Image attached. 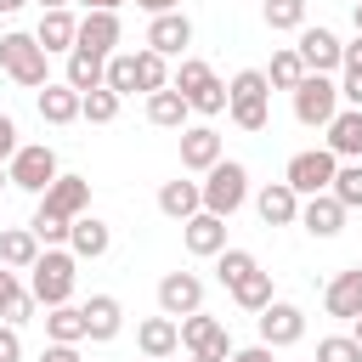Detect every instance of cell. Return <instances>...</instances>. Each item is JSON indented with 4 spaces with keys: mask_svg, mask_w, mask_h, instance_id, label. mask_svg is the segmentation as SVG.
Wrapping results in <instances>:
<instances>
[{
    "mask_svg": "<svg viewBox=\"0 0 362 362\" xmlns=\"http://www.w3.org/2000/svg\"><path fill=\"white\" fill-rule=\"evenodd\" d=\"M74 283H79V260L68 249H40V260L28 266V294L34 305H68L74 300Z\"/></svg>",
    "mask_w": 362,
    "mask_h": 362,
    "instance_id": "obj_1",
    "label": "cell"
},
{
    "mask_svg": "<svg viewBox=\"0 0 362 362\" xmlns=\"http://www.w3.org/2000/svg\"><path fill=\"white\" fill-rule=\"evenodd\" d=\"M226 119L238 130H266L272 124V85H266L260 68L232 74V85H226Z\"/></svg>",
    "mask_w": 362,
    "mask_h": 362,
    "instance_id": "obj_2",
    "label": "cell"
},
{
    "mask_svg": "<svg viewBox=\"0 0 362 362\" xmlns=\"http://www.w3.org/2000/svg\"><path fill=\"white\" fill-rule=\"evenodd\" d=\"M170 90H181V102H187L192 113H204V119L226 113V85L215 79V68H209L204 57H181V68L170 74Z\"/></svg>",
    "mask_w": 362,
    "mask_h": 362,
    "instance_id": "obj_3",
    "label": "cell"
},
{
    "mask_svg": "<svg viewBox=\"0 0 362 362\" xmlns=\"http://www.w3.org/2000/svg\"><path fill=\"white\" fill-rule=\"evenodd\" d=\"M0 68H6V79H17L23 90H40V85H51L45 51H40V40H34V34H23V28L0 34Z\"/></svg>",
    "mask_w": 362,
    "mask_h": 362,
    "instance_id": "obj_4",
    "label": "cell"
},
{
    "mask_svg": "<svg viewBox=\"0 0 362 362\" xmlns=\"http://www.w3.org/2000/svg\"><path fill=\"white\" fill-rule=\"evenodd\" d=\"M198 192H204V209H209V215L232 221V215L249 204V170H243L238 158H221V164L198 181Z\"/></svg>",
    "mask_w": 362,
    "mask_h": 362,
    "instance_id": "obj_5",
    "label": "cell"
},
{
    "mask_svg": "<svg viewBox=\"0 0 362 362\" xmlns=\"http://www.w3.org/2000/svg\"><path fill=\"white\" fill-rule=\"evenodd\" d=\"M288 96H294V119H300L305 130H328V119L339 113V85H334L328 74H305Z\"/></svg>",
    "mask_w": 362,
    "mask_h": 362,
    "instance_id": "obj_6",
    "label": "cell"
},
{
    "mask_svg": "<svg viewBox=\"0 0 362 362\" xmlns=\"http://www.w3.org/2000/svg\"><path fill=\"white\" fill-rule=\"evenodd\" d=\"M6 175H11L17 192H34V198H40L62 170H57V153H51L45 141H23V147L11 153V164H6Z\"/></svg>",
    "mask_w": 362,
    "mask_h": 362,
    "instance_id": "obj_7",
    "label": "cell"
},
{
    "mask_svg": "<svg viewBox=\"0 0 362 362\" xmlns=\"http://www.w3.org/2000/svg\"><path fill=\"white\" fill-rule=\"evenodd\" d=\"M175 328H181V351H187V356H204V362H226V356H232V334H226L221 317L192 311V317H181Z\"/></svg>",
    "mask_w": 362,
    "mask_h": 362,
    "instance_id": "obj_8",
    "label": "cell"
},
{
    "mask_svg": "<svg viewBox=\"0 0 362 362\" xmlns=\"http://www.w3.org/2000/svg\"><path fill=\"white\" fill-rule=\"evenodd\" d=\"M334 170H339V158H334L328 147H305V153H294V158H288L283 181L294 187V198H317V192H328Z\"/></svg>",
    "mask_w": 362,
    "mask_h": 362,
    "instance_id": "obj_9",
    "label": "cell"
},
{
    "mask_svg": "<svg viewBox=\"0 0 362 362\" xmlns=\"http://www.w3.org/2000/svg\"><path fill=\"white\" fill-rule=\"evenodd\" d=\"M119 40H124V23H119V11H85L79 17V34H74V51H85V57H113L119 51Z\"/></svg>",
    "mask_w": 362,
    "mask_h": 362,
    "instance_id": "obj_10",
    "label": "cell"
},
{
    "mask_svg": "<svg viewBox=\"0 0 362 362\" xmlns=\"http://www.w3.org/2000/svg\"><path fill=\"white\" fill-rule=\"evenodd\" d=\"M158 311L164 317H192V311H204V277L198 272H164L158 277Z\"/></svg>",
    "mask_w": 362,
    "mask_h": 362,
    "instance_id": "obj_11",
    "label": "cell"
},
{
    "mask_svg": "<svg viewBox=\"0 0 362 362\" xmlns=\"http://www.w3.org/2000/svg\"><path fill=\"white\" fill-rule=\"evenodd\" d=\"M305 339V311L288 305V300H272L260 311V345L266 351H283V345H300Z\"/></svg>",
    "mask_w": 362,
    "mask_h": 362,
    "instance_id": "obj_12",
    "label": "cell"
},
{
    "mask_svg": "<svg viewBox=\"0 0 362 362\" xmlns=\"http://www.w3.org/2000/svg\"><path fill=\"white\" fill-rule=\"evenodd\" d=\"M40 209L57 215V221H79L90 209V181L85 175H57L45 192H40Z\"/></svg>",
    "mask_w": 362,
    "mask_h": 362,
    "instance_id": "obj_13",
    "label": "cell"
},
{
    "mask_svg": "<svg viewBox=\"0 0 362 362\" xmlns=\"http://www.w3.org/2000/svg\"><path fill=\"white\" fill-rule=\"evenodd\" d=\"M294 51H300L305 74H334V68H339V57H345L339 34H334V28H311V23L300 28V45H294Z\"/></svg>",
    "mask_w": 362,
    "mask_h": 362,
    "instance_id": "obj_14",
    "label": "cell"
},
{
    "mask_svg": "<svg viewBox=\"0 0 362 362\" xmlns=\"http://www.w3.org/2000/svg\"><path fill=\"white\" fill-rule=\"evenodd\" d=\"M221 158H226V153H221V136H215V124H187V130H181V170H198V175H209Z\"/></svg>",
    "mask_w": 362,
    "mask_h": 362,
    "instance_id": "obj_15",
    "label": "cell"
},
{
    "mask_svg": "<svg viewBox=\"0 0 362 362\" xmlns=\"http://www.w3.org/2000/svg\"><path fill=\"white\" fill-rule=\"evenodd\" d=\"M181 243H187V255L215 260V255L226 249V221H221V215H209V209H198L192 221H181Z\"/></svg>",
    "mask_w": 362,
    "mask_h": 362,
    "instance_id": "obj_16",
    "label": "cell"
},
{
    "mask_svg": "<svg viewBox=\"0 0 362 362\" xmlns=\"http://www.w3.org/2000/svg\"><path fill=\"white\" fill-rule=\"evenodd\" d=\"M187 45H192V17H187V11H164V17L147 23V51H158V57H181Z\"/></svg>",
    "mask_w": 362,
    "mask_h": 362,
    "instance_id": "obj_17",
    "label": "cell"
},
{
    "mask_svg": "<svg viewBox=\"0 0 362 362\" xmlns=\"http://www.w3.org/2000/svg\"><path fill=\"white\" fill-rule=\"evenodd\" d=\"M79 311H85V339H90V345L119 339V328H124V305H119L113 294H90Z\"/></svg>",
    "mask_w": 362,
    "mask_h": 362,
    "instance_id": "obj_18",
    "label": "cell"
},
{
    "mask_svg": "<svg viewBox=\"0 0 362 362\" xmlns=\"http://www.w3.org/2000/svg\"><path fill=\"white\" fill-rule=\"evenodd\" d=\"M136 345H141V356L147 362H170L175 351H181V328H175V317H147L141 328H136Z\"/></svg>",
    "mask_w": 362,
    "mask_h": 362,
    "instance_id": "obj_19",
    "label": "cell"
},
{
    "mask_svg": "<svg viewBox=\"0 0 362 362\" xmlns=\"http://www.w3.org/2000/svg\"><path fill=\"white\" fill-rule=\"evenodd\" d=\"M255 209H260L266 226H294V221H300V198H294L288 181H266V187L255 192Z\"/></svg>",
    "mask_w": 362,
    "mask_h": 362,
    "instance_id": "obj_20",
    "label": "cell"
},
{
    "mask_svg": "<svg viewBox=\"0 0 362 362\" xmlns=\"http://www.w3.org/2000/svg\"><path fill=\"white\" fill-rule=\"evenodd\" d=\"M113 249V232H107V221H96V215H79L74 226H68V255L74 260H102Z\"/></svg>",
    "mask_w": 362,
    "mask_h": 362,
    "instance_id": "obj_21",
    "label": "cell"
},
{
    "mask_svg": "<svg viewBox=\"0 0 362 362\" xmlns=\"http://www.w3.org/2000/svg\"><path fill=\"white\" fill-rule=\"evenodd\" d=\"M328 153H334L339 164L362 158V107H339V113L328 119Z\"/></svg>",
    "mask_w": 362,
    "mask_h": 362,
    "instance_id": "obj_22",
    "label": "cell"
},
{
    "mask_svg": "<svg viewBox=\"0 0 362 362\" xmlns=\"http://www.w3.org/2000/svg\"><path fill=\"white\" fill-rule=\"evenodd\" d=\"M322 311L328 317H362V266H351V272H339L328 288H322Z\"/></svg>",
    "mask_w": 362,
    "mask_h": 362,
    "instance_id": "obj_23",
    "label": "cell"
},
{
    "mask_svg": "<svg viewBox=\"0 0 362 362\" xmlns=\"http://www.w3.org/2000/svg\"><path fill=\"white\" fill-rule=\"evenodd\" d=\"M300 226H305L311 238H339V232H345V209H339L328 192L300 198Z\"/></svg>",
    "mask_w": 362,
    "mask_h": 362,
    "instance_id": "obj_24",
    "label": "cell"
},
{
    "mask_svg": "<svg viewBox=\"0 0 362 362\" xmlns=\"http://www.w3.org/2000/svg\"><path fill=\"white\" fill-rule=\"evenodd\" d=\"M74 34H79V17L62 6V11H40V28H34V40H40V51L51 57V51H74Z\"/></svg>",
    "mask_w": 362,
    "mask_h": 362,
    "instance_id": "obj_25",
    "label": "cell"
},
{
    "mask_svg": "<svg viewBox=\"0 0 362 362\" xmlns=\"http://www.w3.org/2000/svg\"><path fill=\"white\" fill-rule=\"evenodd\" d=\"M40 119H45V124H74V119H79V90L62 85V79L40 85Z\"/></svg>",
    "mask_w": 362,
    "mask_h": 362,
    "instance_id": "obj_26",
    "label": "cell"
},
{
    "mask_svg": "<svg viewBox=\"0 0 362 362\" xmlns=\"http://www.w3.org/2000/svg\"><path fill=\"white\" fill-rule=\"evenodd\" d=\"M34 260H40V238L28 226H6L0 232V266L6 272H28Z\"/></svg>",
    "mask_w": 362,
    "mask_h": 362,
    "instance_id": "obj_27",
    "label": "cell"
},
{
    "mask_svg": "<svg viewBox=\"0 0 362 362\" xmlns=\"http://www.w3.org/2000/svg\"><path fill=\"white\" fill-rule=\"evenodd\" d=\"M158 209H164L170 221H192V215L204 209L198 181H164V187H158Z\"/></svg>",
    "mask_w": 362,
    "mask_h": 362,
    "instance_id": "obj_28",
    "label": "cell"
},
{
    "mask_svg": "<svg viewBox=\"0 0 362 362\" xmlns=\"http://www.w3.org/2000/svg\"><path fill=\"white\" fill-rule=\"evenodd\" d=\"M226 294H232V305H238V311H255V317H260V311L277 300V294H272V272H260V266H255L249 277H238Z\"/></svg>",
    "mask_w": 362,
    "mask_h": 362,
    "instance_id": "obj_29",
    "label": "cell"
},
{
    "mask_svg": "<svg viewBox=\"0 0 362 362\" xmlns=\"http://www.w3.org/2000/svg\"><path fill=\"white\" fill-rule=\"evenodd\" d=\"M0 317H6L11 328H23V322L34 317V294H28V288H23V277H17V272H6V266H0Z\"/></svg>",
    "mask_w": 362,
    "mask_h": 362,
    "instance_id": "obj_30",
    "label": "cell"
},
{
    "mask_svg": "<svg viewBox=\"0 0 362 362\" xmlns=\"http://www.w3.org/2000/svg\"><path fill=\"white\" fill-rule=\"evenodd\" d=\"M187 113H192V107H187L181 90H170V85L147 96V124H158V130H187Z\"/></svg>",
    "mask_w": 362,
    "mask_h": 362,
    "instance_id": "obj_31",
    "label": "cell"
},
{
    "mask_svg": "<svg viewBox=\"0 0 362 362\" xmlns=\"http://www.w3.org/2000/svg\"><path fill=\"white\" fill-rule=\"evenodd\" d=\"M45 339L51 345H79L85 339V311L68 300V305H51L45 311Z\"/></svg>",
    "mask_w": 362,
    "mask_h": 362,
    "instance_id": "obj_32",
    "label": "cell"
},
{
    "mask_svg": "<svg viewBox=\"0 0 362 362\" xmlns=\"http://www.w3.org/2000/svg\"><path fill=\"white\" fill-rule=\"evenodd\" d=\"M328 198H334L345 215H351V209H362V158H351V164H339V170H334Z\"/></svg>",
    "mask_w": 362,
    "mask_h": 362,
    "instance_id": "obj_33",
    "label": "cell"
},
{
    "mask_svg": "<svg viewBox=\"0 0 362 362\" xmlns=\"http://www.w3.org/2000/svg\"><path fill=\"white\" fill-rule=\"evenodd\" d=\"M339 102H351V107H362V34L345 45V57H339Z\"/></svg>",
    "mask_w": 362,
    "mask_h": 362,
    "instance_id": "obj_34",
    "label": "cell"
},
{
    "mask_svg": "<svg viewBox=\"0 0 362 362\" xmlns=\"http://www.w3.org/2000/svg\"><path fill=\"white\" fill-rule=\"evenodd\" d=\"M260 74H266L272 90H294V85L305 79V62H300L294 45H283V51H272V68H260Z\"/></svg>",
    "mask_w": 362,
    "mask_h": 362,
    "instance_id": "obj_35",
    "label": "cell"
},
{
    "mask_svg": "<svg viewBox=\"0 0 362 362\" xmlns=\"http://www.w3.org/2000/svg\"><path fill=\"white\" fill-rule=\"evenodd\" d=\"M102 74H107V62H102V57L68 51V79H62V85H74V90L85 96V90H102Z\"/></svg>",
    "mask_w": 362,
    "mask_h": 362,
    "instance_id": "obj_36",
    "label": "cell"
},
{
    "mask_svg": "<svg viewBox=\"0 0 362 362\" xmlns=\"http://www.w3.org/2000/svg\"><path fill=\"white\" fill-rule=\"evenodd\" d=\"M164 85H170V62H164L158 51H147V45H141V51H136V90H147V96H153V90H164Z\"/></svg>",
    "mask_w": 362,
    "mask_h": 362,
    "instance_id": "obj_37",
    "label": "cell"
},
{
    "mask_svg": "<svg viewBox=\"0 0 362 362\" xmlns=\"http://www.w3.org/2000/svg\"><path fill=\"white\" fill-rule=\"evenodd\" d=\"M266 28L272 34H300L305 28V0H266Z\"/></svg>",
    "mask_w": 362,
    "mask_h": 362,
    "instance_id": "obj_38",
    "label": "cell"
},
{
    "mask_svg": "<svg viewBox=\"0 0 362 362\" xmlns=\"http://www.w3.org/2000/svg\"><path fill=\"white\" fill-rule=\"evenodd\" d=\"M102 85H107L113 96H130V90H136V51H113V57H107Z\"/></svg>",
    "mask_w": 362,
    "mask_h": 362,
    "instance_id": "obj_39",
    "label": "cell"
},
{
    "mask_svg": "<svg viewBox=\"0 0 362 362\" xmlns=\"http://www.w3.org/2000/svg\"><path fill=\"white\" fill-rule=\"evenodd\" d=\"M119 102H124V96H113L107 85H102V90H85V96H79V119H90V124H113V119H119Z\"/></svg>",
    "mask_w": 362,
    "mask_h": 362,
    "instance_id": "obj_40",
    "label": "cell"
},
{
    "mask_svg": "<svg viewBox=\"0 0 362 362\" xmlns=\"http://www.w3.org/2000/svg\"><path fill=\"white\" fill-rule=\"evenodd\" d=\"M255 266H260V260H255V255H249V249H221V255H215V277H221V283H226V288H232V283H238V277H249V272H255Z\"/></svg>",
    "mask_w": 362,
    "mask_h": 362,
    "instance_id": "obj_41",
    "label": "cell"
},
{
    "mask_svg": "<svg viewBox=\"0 0 362 362\" xmlns=\"http://www.w3.org/2000/svg\"><path fill=\"white\" fill-rule=\"evenodd\" d=\"M317 362H362V345L351 334H328V339H317Z\"/></svg>",
    "mask_w": 362,
    "mask_h": 362,
    "instance_id": "obj_42",
    "label": "cell"
},
{
    "mask_svg": "<svg viewBox=\"0 0 362 362\" xmlns=\"http://www.w3.org/2000/svg\"><path fill=\"white\" fill-rule=\"evenodd\" d=\"M0 362H23V334L11 322H0Z\"/></svg>",
    "mask_w": 362,
    "mask_h": 362,
    "instance_id": "obj_43",
    "label": "cell"
},
{
    "mask_svg": "<svg viewBox=\"0 0 362 362\" xmlns=\"http://www.w3.org/2000/svg\"><path fill=\"white\" fill-rule=\"evenodd\" d=\"M23 141H17V119L11 113H0V164H11V153H17Z\"/></svg>",
    "mask_w": 362,
    "mask_h": 362,
    "instance_id": "obj_44",
    "label": "cell"
},
{
    "mask_svg": "<svg viewBox=\"0 0 362 362\" xmlns=\"http://www.w3.org/2000/svg\"><path fill=\"white\" fill-rule=\"evenodd\" d=\"M40 362H79V345H51V339H45Z\"/></svg>",
    "mask_w": 362,
    "mask_h": 362,
    "instance_id": "obj_45",
    "label": "cell"
},
{
    "mask_svg": "<svg viewBox=\"0 0 362 362\" xmlns=\"http://www.w3.org/2000/svg\"><path fill=\"white\" fill-rule=\"evenodd\" d=\"M226 362H272V351H266V345H243V351H232Z\"/></svg>",
    "mask_w": 362,
    "mask_h": 362,
    "instance_id": "obj_46",
    "label": "cell"
},
{
    "mask_svg": "<svg viewBox=\"0 0 362 362\" xmlns=\"http://www.w3.org/2000/svg\"><path fill=\"white\" fill-rule=\"evenodd\" d=\"M147 17H164V11H181V0H136Z\"/></svg>",
    "mask_w": 362,
    "mask_h": 362,
    "instance_id": "obj_47",
    "label": "cell"
},
{
    "mask_svg": "<svg viewBox=\"0 0 362 362\" xmlns=\"http://www.w3.org/2000/svg\"><path fill=\"white\" fill-rule=\"evenodd\" d=\"M79 6H85V11H119L124 0H79Z\"/></svg>",
    "mask_w": 362,
    "mask_h": 362,
    "instance_id": "obj_48",
    "label": "cell"
},
{
    "mask_svg": "<svg viewBox=\"0 0 362 362\" xmlns=\"http://www.w3.org/2000/svg\"><path fill=\"white\" fill-rule=\"evenodd\" d=\"M23 6H28V0H0V11H6V17H11V11H23Z\"/></svg>",
    "mask_w": 362,
    "mask_h": 362,
    "instance_id": "obj_49",
    "label": "cell"
},
{
    "mask_svg": "<svg viewBox=\"0 0 362 362\" xmlns=\"http://www.w3.org/2000/svg\"><path fill=\"white\" fill-rule=\"evenodd\" d=\"M34 6H40V11H62L68 0H34Z\"/></svg>",
    "mask_w": 362,
    "mask_h": 362,
    "instance_id": "obj_50",
    "label": "cell"
},
{
    "mask_svg": "<svg viewBox=\"0 0 362 362\" xmlns=\"http://www.w3.org/2000/svg\"><path fill=\"white\" fill-rule=\"evenodd\" d=\"M351 339H356V345H362V317H351Z\"/></svg>",
    "mask_w": 362,
    "mask_h": 362,
    "instance_id": "obj_51",
    "label": "cell"
},
{
    "mask_svg": "<svg viewBox=\"0 0 362 362\" xmlns=\"http://www.w3.org/2000/svg\"><path fill=\"white\" fill-rule=\"evenodd\" d=\"M351 23H356V34H362V0H356V11H351Z\"/></svg>",
    "mask_w": 362,
    "mask_h": 362,
    "instance_id": "obj_52",
    "label": "cell"
},
{
    "mask_svg": "<svg viewBox=\"0 0 362 362\" xmlns=\"http://www.w3.org/2000/svg\"><path fill=\"white\" fill-rule=\"evenodd\" d=\"M0 187H11V175H6V164H0Z\"/></svg>",
    "mask_w": 362,
    "mask_h": 362,
    "instance_id": "obj_53",
    "label": "cell"
},
{
    "mask_svg": "<svg viewBox=\"0 0 362 362\" xmlns=\"http://www.w3.org/2000/svg\"><path fill=\"white\" fill-rule=\"evenodd\" d=\"M192 362H204V356H192Z\"/></svg>",
    "mask_w": 362,
    "mask_h": 362,
    "instance_id": "obj_54",
    "label": "cell"
},
{
    "mask_svg": "<svg viewBox=\"0 0 362 362\" xmlns=\"http://www.w3.org/2000/svg\"><path fill=\"white\" fill-rule=\"evenodd\" d=\"M141 362H147V356H141Z\"/></svg>",
    "mask_w": 362,
    "mask_h": 362,
    "instance_id": "obj_55",
    "label": "cell"
}]
</instances>
